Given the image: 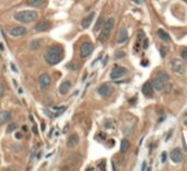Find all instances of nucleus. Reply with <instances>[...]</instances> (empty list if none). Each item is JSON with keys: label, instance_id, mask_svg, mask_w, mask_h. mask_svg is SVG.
Masks as SVG:
<instances>
[{"label": "nucleus", "instance_id": "nucleus-29", "mask_svg": "<svg viewBox=\"0 0 187 171\" xmlns=\"http://www.w3.org/2000/svg\"><path fill=\"white\" fill-rule=\"evenodd\" d=\"M180 55H182V58H183L184 60H187V49L186 48H184L183 51L180 52Z\"/></svg>", "mask_w": 187, "mask_h": 171}, {"label": "nucleus", "instance_id": "nucleus-40", "mask_svg": "<svg viewBox=\"0 0 187 171\" xmlns=\"http://www.w3.org/2000/svg\"><path fill=\"white\" fill-rule=\"evenodd\" d=\"M100 137H101V138L103 139V140H104V139L106 138V135H105L104 133H101V134H100Z\"/></svg>", "mask_w": 187, "mask_h": 171}, {"label": "nucleus", "instance_id": "nucleus-33", "mask_svg": "<svg viewBox=\"0 0 187 171\" xmlns=\"http://www.w3.org/2000/svg\"><path fill=\"white\" fill-rule=\"evenodd\" d=\"M99 168L101 169V170H105V160H102V162L99 164Z\"/></svg>", "mask_w": 187, "mask_h": 171}, {"label": "nucleus", "instance_id": "nucleus-27", "mask_svg": "<svg viewBox=\"0 0 187 171\" xmlns=\"http://www.w3.org/2000/svg\"><path fill=\"white\" fill-rule=\"evenodd\" d=\"M125 56V53L124 52H122V51H118V52H116L115 53V58L117 59V58H122V57H124Z\"/></svg>", "mask_w": 187, "mask_h": 171}, {"label": "nucleus", "instance_id": "nucleus-14", "mask_svg": "<svg viewBox=\"0 0 187 171\" xmlns=\"http://www.w3.org/2000/svg\"><path fill=\"white\" fill-rule=\"evenodd\" d=\"M78 144H79V136H78L77 134H72L68 138L67 146H68L69 148H75Z\"/></svg>", "mask_w": 187, "mask_h": 171}, {"label": "nucleus", "instance_id": "nucleus-18", "mask_svg": "<svg viewBox=\"0 0 187 171\" xmlns=\"http://www.w3.org/2000/svg\"><path fill=\"white\" fill-rule=\"evenodd\" d=\"M158 35H159V37L163 41V42H166V43L171 42V36H170L169 34H167V32H165L163 29L158 30Z\"/></svg>", "mask_w": 187, "mask_h": 171}, {"label": "nucleus", "instance_id": "nucleus-37", "mask_svg": "<svg viewBox=\"0 0 187 171\" xmlns=\"http://www.w3.org/2000/svg\"><path fill=\"white\" fill-rule=\"evenodd\" d=\"M10 66H11V68H12V70H13L14 73H18V69H17V67L14 66V64H13V63H11Z\"/></svg>", "mask_w": 187, "mask_h": 171}, {"label": "nucleus", "instance_id": "nucleus-11", "mask_svg": "<svg viewBox=\"0 0 187 171\" xmlns=\"http://www.w3.org/2000/svg\"><path fill=\"white\" fill-rule=\"evenodd\" d=\"M51 26V22L45 20V21H41L38 22L35 26H34V30L36 32H44V31H47Z\"/></svg>", "mask_w": 187, "mask_h": 171}, {"label": "nucleus", "instance_id": "nucleus-35", "mask_svg": "<svg viewBox=\"0 0 187 171\" xmlns=\"http://www.w3.org/2000/svg\"><path fill=\"white\" fill-rule=\"evenodd\" d=\"M4 86L2 84H0V98L4 95Z\"/></svg>", "mask_w": 187, "mask_h": 171}, {"label": "nucleus", "instance_id": "nucleus-30", "mask_svg": "<svg viewBox=\"0 0 187 171\" xmlns=\"http://www.w3.org/2000/svg\"><path fill=\"white\" fill-rule=\"evenodd\" d=\"M163 90L165 91V92H170V91L172 90V84H164V88H163Z\"/></svg>", "mask_w": 187, "mask_h": 171}, {"label": "nucleus", "instance_id": "nucleus-39", "mask_svg": "<svg viewBox=\"0 0 187 171\" xmlns=\"http://www.w3.org/2000/svg\"><path fill=\"white\" fill-rule=\"evenodd\" d=\"M149 65V62H148L147 59H144L142 62H141V66H148Z\"/></svg>", "mask_w": 187, "mask_h": 171}, {"label": "nucleus", "instance_id": "nucleus-36", "mask_svg": "<svg viewBox=\"0 0 187 171\" xmlns=\"http://www.w3.org/2000/svg\"><path fill=\"white\" fill-rule=\"evenodd\" d=\"M133 2H135L136 4H144V0H131Z\"/></svg>", "mask_w": 187, "mask_h": 171}, {"label": "nucleus", "instance_id": "nucleus-16", "mask_svg": "<svg viewBox=\"0 0 187 171\" xmlns=\"http://www.w3.org/2000/svg\"><path fill=\"white\" fill-rule=\"evenodd\" d=\"M11 120V113L8 111H1L0 112V125H4Z\"/></svg>", "mask_w": 187, "mask_h": 171}, {"label": "nucleus", "instance_id": "nucleus-43", "mask_svg": "<svg viewBox=\"0 0 187 171\" xmlns=\"http://www.w3.org/2000/svg\"><path fill=\"white\" fill-rule=\"evenodd\" d=\"M22 128H23V131H24V132H26V131H28V127H26L25 125H24V126H23V127H22Z\"/></svg>", "mask_w": 187, "mask_h": 171}, {"label": "nucleus", "instance_id": "nucleus-28", "mask_svg": "<svg viewBox=\"0 0 187 171\" xmlns=\"http://www.w3.org/2000/svg\"><path fill=\"white\" fill-rule=\"evenodd\" d=\"M166 157H167V153H166V151H163L162 155H161V162L162 164H164V162L166 161Z\"/></svg>", "mask_w": 187, "mask_h": 171}, {"label": "nucleus", "instance_id": "nucleus-45", "mask_svg": "<svg viewBox=\"0 0 187 171\" xmlns=\"http://www.w3.org/2000/svg\"><path fill=\"white\" fill-rule=\"evenodd\" d=\"M146 169V162H144V164H142V170H144Z\"/></svg>", "mask_w": 187, "mask_h": 171}, {"label": "nucleus", "instance_id": "nucleus-24", "mask_svg": "<svg viewBox=\"0 0 187 171\" xmlns=\"http://www.w3.org/2000/svg\"><path fill=\"white\" fill-rule=\"evenodd\" d=\"M17 128H18V123H15V122H11V123H9V125H8L7 132L8 133H12V132H14Z\"/></svg>", "mask_w": 187, "mask_h": 171}, {"label": "nucleus", "instance_id": "nucleus-19", "mask_svg": "<svg viewBox=\"0 0 187 171\" xmlns=\"http://www.w3.org/2000/svg\"><path fill=\"white\" fill-rule=\"evenodd\" d=\"M152 86H153V88H154L155 90L158 91L163 90V88H164V80H162L160 78H155L154 80H153Z\"/></svg>", "mask_w": 187, "mask_h": 171}, {"label": "nucleus", "instance_id": "nucleus-44", "mask_svg": "<svg viewBox=\"0 0 187 171\" xmlns=\"http://www.w3.org/2000/svg\"><path fill=\"white\" fill-rule=\"evenodd\" d=\"M0 49H1V51H4V45H2L1 43H0Z\"/></svg>", "mask_w": 187, "mask_h": 171}, {"label": "nucleus", "instance_id": "nucleus-23", "mask_svg": "<svg viewBox=\"0 0 187 171\" xmlns=\"http://www.w3.org/2000/svg\"><path fill=\"white\" fill-rule=\"evenodd\" d=\"M157 76H158V78H160V79H162V80H164V81H167L170 79L169 75H167L164 70H159L158 73H157Z\"/></svg>", "mask_w": 187, "mask_h": 171}, {"label": "nucleus", "instance_id": "nucleus-2", "mask_svg": "<svg viewBox=\"0 0 187 171\" xmlns=\"http://www.w3.org/2000/svg\"><path fill=\"white\" fill-rule=\"evenodd\" d=\"M13 18L15 21L22 22V23H30V22L35 21L38 18V13L35 10H23L14 13Z\"/></svg>", "mask_w": 187, "mask_h": 171}, {"label": "nucleus", "instance_id": "nucleus-15", "mask_svg": "<svg viewBox=\"0 0 187 171\" xmlns=\"http://www.w3.org/2000/svg\"><path fill=\"white\" fill-rule=\"evenodd\" d=\"M127 37H128V32H127V29L122 28L118 33V36H117V43L122 44L124 42L127 41Z\"/></svg>", "mask_w": 187, "mask_h": 171}, {"label": "nucleus", "instance_id": "nucleus-9", "mask_svg": "<svg viewBox=\"0 0 187 171\" xmlns=\"http://www.w3.org/2000/svg\"><path fill=\"white\" fill-rule=\"evenodd\" d=\"M112 92H113V87L108 84H102L101 87L97 89V93L101 95V97H103V98L109 97L112 95Z\"/></svg>", "mask_w": 187, "mask_h": 171}, {"label": "nucleus", "instance_id": "nucleus-21", "mask_svg": "<svg viewBox=\"0 0 187 171\" xmlns=\"http://www.w3.org/2000/svg\"><path fill=\"white\" fill-rule=\"evenodd\" d=\"M129 148H130V143L127 139H122V143H120V151L122 153H126Z\"/></svg>", "mask_w": 187, "mask_h": 171}, {"label": "nucleus", "instance_id": "nucleus-41", "mask_svg": "<svg viewBox=\"0 0 187 171\" xmlns=\"http://www.w3.org/2000/svg\"><path fill=\"white\" fill-rule=\"evenodd\" d=\"M22 137V135H21V133H17L15 134V138H18V139H20Z\"/></svg>", "mask_w": 187, "mask_h": 171}, {"label": "nucleus", "instance_id": "nucleus-38", "mask_svg": "<svg viewBox=\"0 0 187 171\" xmlns=\"http://www.w3.org/2000/svg\"><path fill=\"white\" fill-rule=\"evenodd\" d=\"M32 130H33V133H34L35 135H36V134H38V131H37V126H36V124L34 125V126H33Z\"/></svg>", "mask_w": 187, "mask_h": 171}, {"label": "nucleus", "instance_id": "nucleus-31", "mask_svg": "<svg viewBox=\"0 0 187 171\" xmlns=\"http://www.w3.org/2000/svg\"><path fill=\"white\" fill-rule=\"evenodd\" d=\"M142 47L144 48V49H147L148 48V46H149V41H148V39H146V37H144V40L142 41Z\"/></svg>", "mask_w": 187, "mask_h": 171}, {"label": "nucleus", "instance_id": "nucleus-46", "mask_svg": "<svg viewBox=\"0 0 187 171\" xmlns=\"http://www.w3.org/2000/svg\"><path fill=\"white\" fill-rule=\"evenodd\" d=\"M29 119H30V120H31V121H32V122H34V121H33V117H32V115H29Z\"/></svg>", "mask_w": 187, "mask_h": 171}, {"label": "nucleus", "instance_id": "nucleus-10", "mask_svg": "<svg viewBox=\"0 0 187 171\" xmlns=\"http://www.w3.org/2000/svg\"><path fill=\"white\" fill-rule=\"evenodd\" d=\"M183 153H182V150L180 148H174V149L171 151V159H172L173 162H180V161L183 160Z\"/></svg>", "mask_w": 187, "mask_h": 171}, {"label": "nucleus", "instance_id": "nucleus-20", "mask_svg": "<svg viewBox=\"0 0 187 171\" xmlns=\"http://www.w3.org/2000/svg\"><path fill=\"white\" fill-rule=\"evenodd\" d=\"M44 1H45V0H28V1H26V4L30 6V7L37 8V7H41V6L44 4Z\"/></svg>", "mask_w": 187, "mask_h": 171}, {"label": "nucleus", "instance_id": "nucleus-17", "mask_svg": "<svg viewBox=\"0 0 187 171\" xmlns=\"http://www.w3.org/2000/svg\"><path fill=\"white\" fill-rule=\"evenodd\" d=\"M70 87H71V82L68 80H65L60 84V87H59V93H60V95H66V93H68Z\"/></svg>", "mask_w": 187, "mask_h": 171}, {"label": "nucleus", "instance_id": "nucleus-13", "mask_svg": "<svg viewBox=\"0 0 187 171\" xmlns=\"http://www.w3.org/2000/svg\"><path fill=\"white\" fill-rule=\"evenodd\" d=\"M94 17H95V12H91L88 17H86V18L83 19L82 22H81V25H82L83 29H88V28L91 25V23H92V21H93Z\"/></svg>", "mask_w": 187, "mask_h": 171}, {"label": "nucleus", "instance_id": "nucleus-1", "mask_svg": "<svg viewBox=\"0 0 187 171\" xmlns=\"http://www.w3.org/2000/svg\"><path fill=\"white\" fill-rule=\"evenodd\" d=\"M62 56H64V51H62V48H61L60 46H58V45H54V46L49 47L46 52H45V54H44V59H45V62H46L48 65L55 66L60 62L61 58H62Z\"/></svg>", "mask_w": 187, "mask_h": 171}, {"label": "nucleus", "instance_id": "nucleus-32", "mask_svg": "<svg viewBox=\"0 0 187 171\" xmlns=\"http://www.w3.org/2000/svg\"><path fill=\"white\" fill-rule=\"evenodd\" d=\"M160 52H161V56H162V57H165L166 52H165V47H164V46H162V47L160 48Z\"/></svg>", "mask_w": 187, "mask_h": 171}, {"label": "nucleus", "instance_id": "nucleus-5", "mask_svg": "<svg viewBox=\"0 0 187 171\" xmlns=\"http://www.w3.org/2000/svg\"><path fill=\"white\" fill-rule=\"evenodd\" d=\"M93 52V44L90 42H84L80 46V57L86 58L89 57Z\"/></svg>", "mask_w": 187, "mask_h": 171}, {"label": "nucleus", "instance_id": "nucleus-8", "mask_svg": "<svg viewBox=\"0 0 187 171\" xmlns=\"http://www.w3.org/2000/svg\"><path fill=\"white\" fill-rule=\"evenodd\" d=\"M28 33V30L24 26H15V28H12V29L9 31V34L11 36L13 37H21L26 35Z\"/></svg>", "mask_w": 187, "mask_h": 171}, {"label": "nucleus", "instance_id": "nucleus-6", "mask_svg": "<svg viewBox=\"0 0 187 171\" xmlns=\"http://www.w3.org/2000/svg\"><path fill=\"white\" fill-rule=\"evenodd\" d=\"M127 73V69L125 67H122V66H115L113 67L111 73H109V77H111L113 80H116L118 78H122V76H125Z\"/></svg>", "mask_w": 187, "mask_h": 171}, {"label": "nucleus", "instance_id": "nucleus-7", "mask_svg": "<svg viewBox=\"0 0 187 171\" xmlns=\"http://www.w3.org/2000/svg\"><path fill=\"white\" fill-rule=\"evenodd\" d=\"M51 76L46 73H42L40 76V78H38V84H40V88L42 90H46L47 88L51 86Z\"/></svg>", "mask_w": 187, "mask_h": 171}, {"label": "nucleus", "instance_id": "nucleus-26", "mask_svg": "<svg viewBox=\"0 0 187 171\" xmlns=\"http://www.w3.org/2000/svg\"><path fill=\"white\" fill-rule=\"evenodd\" d=\"M41 45V40H35V41H32L31 44H30V47L32 48V49H35V48H38Z\"/></svg>", "mask_w": 187, "mask_h": 171}, {"label": "nucleus", "instance_id": "nucleus-25", "mask_svg": "<svg viewBox=\"0 0 187 171\" xmlns=\"http://www.w3.org/2000/svg\"><path fill=\"white\" fill-rule=\"evenodd\" d=\"M103 18L102 17H100L99 18V20H97V22H96V24H95V28H94V31L95 32H97V31H100V29H101L102 26H103Z\"/></svg>", "mask_w": 187, "mask_h": 171}, {"label": "nucleus", "instance_id": "nucleus-3", "mask_svg": "<svg viewBox=\"0 0 187 171\" xmlns=\"http://www.w3.org/2000/svg\"><path fill=\"white\" fill-rule=\"evenodd\" d=\"M114 18H108L105 23L103 24V30H102L101 34H100V36H99V40L100 42H106L108 40V37H109V34H111V31L112 29L114 28Z\"/></svg>", "mask_w": 187, "mask_h": 171}, {"label": "nucleus", "instance_id": "nucleus-42", "mask_svg": "<svg viewBox=\"0 0 187 171\" xmlns=\"http://www.w3.org/2000/svg\"><path fill=\"white\" fill-rule=\"evenodd\" d=\"M45 128H46V125H45V123H44V122H43V123H42V131H45Z\"/></svg>", "mask_w": 187, "mask_h": 171}, {"label": "nucleus", "instance_id": "nucleus-4", "mask_svg": "<svg viewBox=\"0 0 187 171\" xmlns=\"http://www.w3.org/2000/svg\"><path fill=\"white\" fill-rule=\"evenodd\" d=\"M170 67H171L173 73H175L176 75H184L185 73V65L178 58L172 59L171 63H170Z\"/></svg>", "mask_w": 187, "mask_h": 171}, {"label": "nucleus", "instance_id": "nucleus-22", "mask_svg": "<svg viewBox=\"0 0 187 171\" xmlns=\"http://www.w3.org/2000/svg\"><path fill=\"white\" fill-rule=\"evenodd\" d=\"M66 67L68 68L69 70H72V71H76V70L79 69V64L76 62V60H71L70 63H68Z\"/></svg>", "mask_w": 187, "mask_h": 171}, {"label": "nucleus", "instance_id": "nucleus-12", "mask_svg": "<svg viewBox=\"0 0 187 171\" xmlns=\"http://www.w3.org/2000/svg\"><path fill=\"white\" fill-rule=\"evenodd\" d=\"M141 91H142V93H144L146 97L150 98V97H152V95H153V86H152L149 81H147V82L142 86Z\"/></svg>", "mask_w": 187, "mask_h": 171}, {"label": "nucleus", "instance_id": "nucleus-34", "mask_svg": "<svg viewBox=\"0 0 187 171\" xmlns=\"http://www.w3.org/2000/svg\"><path fill=\"white\" fill-rule=\"evenodd\" d=\"M54 110H58V111H61V112H62V111L66 110V106H55Z\"/></svg>", "mask_w": 187, "mask_h": 171}]
</instances>
